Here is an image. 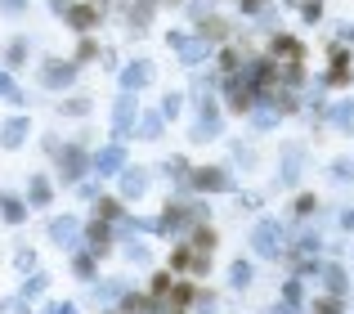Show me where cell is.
<instances>
[{
	"label": "cell",
	"instance_id": "cell-21",
	"mask_svg": "<svg viewBox=\"0 0 354 314\" xmlns=\"http://www.w3.org/2000/svg\"><path fill=\"white\" fill-rule=\"evenodd\" d=\"M117 247V225H108V220H86V252H95L99 261H104L108 252Z\"/></svg>",
	"mask_w": 354,
	"mask_h": 314
},
{
	"label": "cell",
	"instance_id": "cell-25",
	"mask_svg": "<svg viewBox=\"0 0 354 314\" xmlns=\"http://www.w3.org/2000/svg\"><path fill=\"white\" fill-rule=\"evenodd\" d=\"M166 135V117L157 113V108H144V113H139V122H135V140L139 144H157Z\"/></svg>",
	"mask_w": 354,
	"mask_h": 314
},
{
	"label": "cell",
	"instance_id": "cell-33",
	"mask_svg": "<svg viewBox=\"0 0 354 314\" xmlns=\"http://www.w3.org/2000/svg\"><path fill=\"white\" fill-rule=\"evenodd\" d=\"M184 104H189V95H184V90H166V95H162L157 113L166 117V126H171V122H180V117H184Z\"/></svg>",
	"mask_w": 354,
	"mask_h": 314
},
{
	"label": "cell",
	"instance_id": "cell-36",
	"mask_svg": "<svg viewBox=\"0 0 354 314\" xmlns=\"http://www.w3.org/2000/svg\"><path fill=\"white\" fill-rule=\"evenodd\" d=\"M90 211H95V220H108V225H117V220L126 216V202H121V198H108V193H104V198H99Z\"/></svg>",
	"mask_w": 354,
	"mask_h": 314
},
{
	"label": "cell",
	"instance_id": "cell-2",
	"mask_svg": "<svg viewBox=\"0 0 354 314\" xmlns=\"http://www.w3.org/2000/svg\"><path fill=\"white\" fill-rule=\"evenodd\" d=\"M247 247L260 256V261H283L287 247H292V234H287V225L278 216H265V220H256V225H251Z\"/></svg>",
	"mask_w": 354,
	"mask_h": 314
},
{
	"label": "cell",
	"instance_id": "cell-19",
	"mask_svg": "<svg viewBox=\"0 0 354 314\" xmlns=\"http://www.w3.org/2000/svg\"><path fill=\"white\" fill-rule=\"evenodd\" d=\"M148 189H153V171H148V166H126V171H121V180H117V198L121 202L148 198Z\"/></svg>",
	"mask_w": 354,
	"mask_h": 314
},
{
	"label": "cell",
	"instance_id": "cell-46",
	"mask_svg": "<svg viewBox=\"0 0 354 314\" xmlns=\"http://www.w3.org/2000/svg\"><path fill=\"white\" fill-rule=\"evenodd\" d=\"M27 5H32V0H0V14H5L9 23H18V18H27Z\"/></svg>",
	"mask_w": 354,
	"mask_h": 314
},
{
	"label": "cell",
	"instance_id": "cell-28",
	"mask_svg": "<svg viewBox=\"0 0 354 314\" xmlns=\"http://www.w3.org/2000/svg\"><path fill=\"white\" fill-rule=\"evenodd\" d=\"M72 279H81V283H95L99 279V256L95 252H86V247H81V252H72Z\"/></svg>",
	"mask_w": 354,
	"mask_h": 314
},
{
	"label": "cell",
	"instance_id": "cell-51",
	"mask_svg": "<svg viewBox=\"0 0 354 314\" xmlns=\"http://www.w3.org/2000/svg\"><path fill=\"white\" fill-rule=\"evenodd\" d=\"M337 220H341V229H346V234H354V207H346Z\"/></svg>",
	"mask_w": 354,
	"mask_h": 314
},
{
	"label": "cell",
	"instance_id": "cell-43",
	"mask_svg": "<svg viewBox=\"0 0 354 314\" xmlns=\"http://www.w3.org/2000/svg\"><path fill=\"white\" fill-rule=\"evenodd\" d=\"M77 198L95 207V202L104 198V180H95V175H90V180H81V184H77Z\"/></svg>",
	"mask_w": 354,
	"mask_h": 314
},
{
	"label": "cell",
	"instance_id": "cell-41",
	"mask_svg": "<svg viewBox=\"0 0 354 314\" xmlns=\"http://www.w3.org/2000/svg\"><path fill=\"white\" fill-rule=\"evenodd\" d=\"M99 54H104V45H99L95 36H81V45H77V54H72V63H77V68H81V63H90V59L99 63Z\"/></svg>",
	"mask_w": 354,
	"mask_h": 314
},
{
	"label": "cell",
	"instance_id": "cell-23",
	"mask_svg": "<svg viewBox=\"0 0 354 314\" xmlns=\"http://www.w3.org/2000/svg\"><path fill=\"white\" fill-rule=\"evenodd\" d=\"M319 283H323V292L328 297H346L350 301V292H354V283H350V270L341 261H323V270H319Z\"/></svg>",
	"mask_w": 354,
	"mask_h": 314
},
{
	"label": "cell",
	"instance_id": "cell-11",
	"mask_svg": "<svg viewBox=\"0 0 354 314\" xmlns=\"http://www.w3.org/2000/svg\"><path fill=\"white\" fill-rule=\"evenodd\" d=\"M130 292H135V288H130V279L108 274V279H95V283H90V306H99V310L108 314V310H117L121 301L130 297Z\"/></svg>",
	"mask_w": 354,
	"mask_h": 314
},
{
	"label": "cell",
	"instance_id": "cell-54",
	"mask_svg": "<svg viewBox=\"0 0 354 314\" xmlns=\"http://www.w3.org/2000/svg\"><path fill=\"white\" fill-rule=\"evenodd\" d=\"M350 256H354V243H350Z\"/></svg>",
	"mask_w": 354,
	"mask_h": 314
},
{
	"label": "cell",
	"instance_id": "cell-12",
	"mask_svg": "<svg viewBox=\"0 0 354 314\" xmlns=\"http://www.w3.org/2000/svg\"><path fill=\"white\" fill-rule=\"evenodd\" d=\"M139 95H117L113 99V113H108V126H113V140L126 144V135H135V122H139Z\"/></svg>",
	"mask_w": 354,
	"mask_h": 314
},
{
	"label": "cell",
	"instance_id": "cell-32",
	"mask_svg": "<svg viewBox=\"0 0 354 314\" xmlns=\"http://www.w3.org/2000/svg\"><path fill=\"white\" fill-rule=\"evenodd\" d=\"M323 126H337V131H354V95L341 99V104L328 108V117H323Z\"/></svg>",
	"mask_w": 354,
	"mask_h": 314
},
{
	"label": "cell",
	"instance_id": "cell-49",
	"mask_svg": "<svg viewBox=\"0 0 354 314\" xmlns=\"http://www.w3.org/2000/svg\"><path fill=\"white\" fill-rule=\"evenodd\" d=\"M260 314H305V310H296V306H287V301H274L269 310H260Z\"/></svg>",
	"mask_w": 354,
	"mask_h": 314
},
{
	"label": "cell",
	"instance_id": "cell-52",
	"mask_svg": "<svg viewBox=\"0 0 354 314\" xmlns=\"http://www.w3.org/2000/svg\"><path fill=\"white\" fill-rule=\"evenodd\" d=\"M54 314H81L77 301H54Z\"/></svg>",
	"mask_w": 354,
	"mask_h": 314
},
{
	"label": "cell",
	"instance_id": "cell-53",
	"mask_svg": "<svg viewBox=\"0 0 354 314\" xmlns=\"http://www.w3.org/2000/svg\"><path fill=\"white\" fill-rule=\"evenodd\" d=\"M36 314H54V301H50V306H45V310H36Z\"/></svg>",
	"mask_w": 354,
	"mask_h": 314
},
{
	"label": "cell",
	"instance_id": "cell-38",
	"mask_svg": "<svg viewBox=\"0 0 354 314\" xmlns=\"http://www.w3.org/2000/svg\"><path fill=\"white\" fill-rule=\"evenodd\" d=\"M251 122V131H278V122H283V113H278V108H269V104H260L256 113L247 117Z\"/></svg>",
	"mask_w": 354,
	"mask_h": 314
},
{
	"label": "cell",
	"instance_id": "cell-26",
	"mask_svg": "<svg viewBox=\"0 0 354 314\" xmlns=\"http://www.w3.org/2000/svg\"><path fill=\"white\" fill-rule=\"evenodd\" d=\"M54 113H59L63 122H86V117L95 113V99L90 95H63L59 104H54Z\"/></svg>",
	"mask_w": 354,
	"mask_h": 314
},
{
	"label": "cell",
	"instance_id": "cell-47",
	"mask_svg": "<svg viewBox=\"0 0 354 314\" xmlns=\"http://www.w3.org/2000/svg\"><path fill=\"white\" fill-rule=\"evenodd\" d=\"M301 18L305 23H319L323 18V0H301Z\"/></svg>",
	"mask_w": 354,
	"mask_h": 314
},
{
	"label": "cell",
	"instance_id": "cell-50",
	"mask_svg": "<svg viewBox=\"0 0 354 314\" xmlns=\"http://www.w3.org/2000/svg\"><path fill=\"white\" fill-rule=\"evenodd\" d=\"M99 63H104V68L113 72V68H117V50H108V45H104V54H99ZM117 72H121V68H117Z\"/></svg>",
	"mask_w": 354,
	"mask_h": 314
},
{
	"label": "cell",
	"instance_id": "cell-18",
	"mask_svg": "<svg viewBox=\"0 0 354 314\" xmlns=\"http://www.w3.org/2000/svg\"><path fill=\"white\" fill-rule=\"evenodd\" d=\"M157 5L162 0H130L126 9H121V23H126V32L135 36H148V27H153V18H157Z\"/></svg>",
	"mask_w": 354,
	"mask_h": 314
},
{
	"label": "cell",
	"instance_id": "cell-6",
	"mask_svg": "<svg viewBox=\"0 0 354 314\" xmlns=\"http://www.w3.org/2000/svg\"><path fill=\"white\" fill-rule=\"evenodd\" d=\"M81 81V68L72 59H41V68H36V86L50 90V95H72V86Z\"/></svg>",
	"mask_w": 354,
	"mask_h": 314
},
{
	"label": "cell",
	"instance_id": "cell-29",
	"mask_svg": "<svg viewBox=\"0 0 354 314\" xmlns=\"http://www.w3.org/2000/svg\"><path fill=\"white\" fill-rule=\"evenodd\" d=\"M121 256H126L130 270H148V265H153V247H148L144 238H130V243H121Z\"/></svg>",
	"mask_w": 354,
	"mask_h": 314
},
{
	"label": "cell",
	"instance_id": "cell-9",
	"mask_svg": "<svg viewBox=\"0 0 354 314\" xmlns=\"http://www.w3.org/2000/svg\"><path fill=\"white\" fill-rule=\"evenodd\" d=\"M130 166V153L121 140H108L95 149V162H90V171H95V180H121V171Z\"/></svg>",
	"mask_w": 354,
	"mask_h": 314
},
{
	"label": "cell",
	"instance_id": "cell-17",
	"mask_svg": "<svg viewBox=\"0 0 354 314\" xmlns=\"http://www.w3.org/2000/svg\"><path fill=\"white\" fill-rule=\"evenodd\" d=\"M27 140H32V113H9L5 122H0V149L18 153Z\"/></svg>",
	"mask_w": 354,
	"mask_h": 314
},
{
	"label": "cell",
	"instance_id": "cell-15",
	"mask_svg": "<svg viewBox=\"0 0 354 314\" xmlns=\"http://www.w3.org/2000/svg\"><path fill=\"white\" fill-rule=\"evenodd\" d=\"M305 144L301 140H292V144H283V157H278V189H296L301 184V175H305Z\"/></svg>",
	"mask_w": 354,
	"mask_h": 314
},
{
	"label": "cell",
	"instance_id": "cell-44",
	"mask_svg": "<svg viewBox=\"0 0 354 314\" xmlns=\"http://www.w3.org/2000/svg\"><path fill=\"white\" fill-rule=\"evenodd\" d=\"M234 166H242V171H256V149L251 144L234 140Z\"/></svg>",
	"mask_w": 354,
	"mask_h": 314
},
{
	"label": "cell",
	"instance_id": "cell-10",
	"mask_svg": "<svg viewBox=\"0 0 354 314\" xmlns=\"http://www.w3.org/2000/svg\"><path fill=\"white\" fill-rule=\"evenodd\" d=\"M166 270H171L175 279H189V283L193 279H207V274H211V256H202V252H193L189 243H180L171 252V261H166Z\"/></svg>",
	"mask_w": 354,
	"mask_h": 314
},
{
	"label": "cell",
	"instance_id": "cell-24",
	"mask_svg": "<svg viewBox=\"0 0 354 314\" xmlns=\"http://www.w3.org/2000/svg\"><path fill=\"white\" fill-rule=\"evenodd\" d=\"M27 216H32V207H27L23 193L0 189V220H5V225H27Z\"/></svg>",
	"mask_w": 354,
	"mask_h": 314
},
{
	"label": "cell",
	"instance_id": "cell-39",
	"mask_svg": "<svg viewBox=\"0 0 354 314\" xmlns=\"http://www.w3.org/2000/svg\"><path fill=\"white\" fill-rule=\"evenodd\" d=\"M310 216L319 220V198H314V193H301V198L292 202V220H301V225H305Z\"/></svg>",
	"mask_w": 354,
	"mask_h": 314
},
{
	"label": "cell",
	"instance_id": "cell-20",
	"mask_svg": "<svg viewBox=\"0 0 354 314\" xmlns=\"http://www.w3.org/2000/svg\"><path fill=\"white\" fill-rule=\"evenodd\" d=\"M23 198H27V207H32V211H50L54 207V175L32 171V175H27V184H23Z\"/></svg>",
	"mask_w": 354,
	"mask_h": 314
},
{
	"label": "cell",
	"instance_id": "cell-13",
	"mask_svg": "<svg viewBox=\"0 0 354 314\" xmlns=\"http://www.w3.org/2000/svg\"><path fill=\"white\" fill-rule=\"evenodd\" d=\"M225 104H229V113H238V117H251L260 108V95H256V86H251L247 77H225Z\"/></svg>",
	"mask_w": 354,
	"mask_h": 314
},
{
	"label": "cell",
	"instance_id": "cell-48",
	"mask_svg": "<svg viewBox=\"0 0 354 314\" xmlns=\"http://www.w3.org/2000/svg\"><path fill=\"white\" fill-rule=\"evenodd\" d=\"M72 5H77V0H50V14H54V18H68Z\"/></svg>",
	"mask_w": 354,
	"mask_h": 314
},
{
	"label": "cell",
	"instance_id": "cell-42",
	"mask_svg": "<svg viewBox=\"0 0 354 314\" xmlns=\"http://www.w3.org/2000/svg\"><path fill=\"white\" fill-rule=\"evenodd\" d=\"M14 270L23 274V279H27V274H36V252H32L27 243H18V247H14Z\"/></svg>",
	"mask_w": 354,
	"mask_h": 314
},
{
	"label": "cell",
	"instance_id": "cell-14",
	"mask_svg": "<svg viewBox=\"0 0 354 314\" xmlns=\"http://www.w3.org/2000/svg\"><path fill=\"white\" fill-rule=\"evenodd\" d=\"M104 14H108V0H77V5L68 9V18H63V23H68L77 36H90L99 23H104Z\"/></svg>",
	"mask_w": 354,
	"mask_h": 314
},
{
	"label": "cell",
	"instance_id": "cell-8",
	"mask_svg": "<svg viewBox=\"0 0 354 314\" xmlns=\"http://www.w3.org/2000/svg\"><path fill=\"white\" fill-rule=\"evenodd\" d=\"M189 193H198V198H211V193H238V180H234L229 166H193Z\"/></svg>",
	"mask_w": 354,
	"mask_h": 314
},
{
	"label": "cell",
	"instance_id": "cell-22",
	"mask_svg": "<svg viewBox=\"0 0 354 314\" xmlns=\"http://www.w3.org/2000/svg\"><path fill=\"white\" fill-rule=\"evenodd\" d=\"M27 59H32V36H27V32H14L5 41V50H0V68L18 77V68H27Z\"/></svg>",
	"mask_w": 354,
	"mask_h": 314
},
{
	"label": "cell",
	"instance_id": "cell-27",
	"mask_svg": "<svg viewBox=\"0 0 354 314\" xmlns=\"http://www.w3.org/2000/svg\"><path fill=\"white\" fill-rule=\"evenodd\" d=\"M162 175L175 184V189H180V198H189V180H193V162H189V157H180V153L166 157V162H162Z\"/></svg>",
	"mask_w": 354,
	"mask_h": 314
},
{
	"label": "cell",
	"instance_id": "cell-30",
	"mask_svg": "<svg viewBox=\"0 0 354 314\" xmlns=\"http://www.w3.org/2000/svg\"><path fill=\"white\" fill-rule=\"evenodd\" d=\"M0 104L18 108V113L27 108V95H23V86H18V77H14V72H5V68H0Z\"/></svg>",
	"mask_w": 354,
	"mask_h": 314
},
{
	"label": "cell",
	"instance_id": "cell-40",
	"mask_svg": "<svg viewBox=\"0 0 354 314\" xmlns=\"http://www.w3.org/2000/svg\"><path fill=\"white\" fill-rule=\"evenodd\" d=\"M328 175L337 184H354V157H332V162H328Z\"/></svg>",
	"mask_w": 354,
	"mask_h": 314
},
{
	"label": "cell",
	"instance_id": "cell-45",
	"mask_svg": "<svg viewBox=\"0 0 354 314\" xmlns=\"http://www.w3.org/2000/svg\"><path fill=\"white\" fill-rule=\"evenodd\" d=\"M63 149H68V140H63L59 131H45V135H41V153H45V157H59Z\"/></svg>",
	"mask_w": 354,
	"mask_h": 314
},
{
	"label": "cell",
	"instance_id": "cell-1",
	"mask_svg": "<svg viewBox=\"0 0 354 314\" xmlns=\"http://www.w3.org/2000/svg\"><path fill=\"white\" fill-rule=\"evenodd\" d=\"M207 220H211V202H202V198H166L162 216H157V238L184 243V238H189L193 229H202Z\"/></svg>",
	"mask_w": 354,
	"mask_h": 314
},
{
	"label": "cell",
	"instance_id": "cell-4",
	"mask_svg": "<svg viewBox=\"0 0 354 314\" xmlns=\"http://www.w3.org/2000/svg\"><path fill=\"white\" fill-rule=\"evenodd\" d=\"M90 162H95V149H90V144H81V140H68V149H63L59 157H54V180L59 184H72V189H77L81 180H90Z\"/></svg>",
	"mask_w": 354,
	"mask_h": 314
},
{
	"label": "cell",
	"instance_id": "cell-35",
	"mask_svg": "<svg viewBox=\"0 0 354 314\" xmlns=\"http://www.w3.org/2000/svg\"><path fill=\"white\" fill-rule=\"evenodd\" d=\"M278 301H287V306H296V310H310V306H305V279L287 274V279H283V292H278Z\"/></svg>",
	"mask_w": 354,
	"mask_h": 314
},
{
	"label": "cell",
	"instance_id": "cell-3",
	"mask_svg": "<svg viewBox=\"0 0 354 314\" xmlns=\"http://www.w3.org/2000/svg\"><path fill=\"white\" fill-rule=\"evenodd\" d=\"M166 45L175 50L180 68H189V72H198L207 59H216V45H211L202 32H184V27H171V32H166Z\"/></svg>",
	"mask_w": 354,
	"mask_h": 314
},
{
	"label": "cell",
	"instance_id": "cell-5",
	"mask_svg": "<svg viewBox=\"0 0 354 314\" xmlns=\"http://www.w3.org/2000/svg\"><path fill=\"white\" fill-rule=\"evenodd\" d=\"M211 140H225V108L216 99H198L189 122V144H211Z\"/></svg>",
	"mask_w": 354,
	"mask_h": 314
},
{
	"label": "cell",
	"instance_id": "cell-31",
	"mask_svg": "<svg viewBox=\"0 0 354 314\" xmlns=\"http://www.w3.org/2000/svg\"><path fill=\"white\" fill-rule=\"evenodd\" d=\"M50 274H45V270H36V274H27V279L23 283H18V301H27V306H32V301L36 297H45V292H50Z\"/></svg>",
	"mask_w": 354,
	"mask_h": 314
},
{
	"label": "cell",
	"instance_id": "cell-16",
	"mask_svg": "<svg viewBox=\"0 0 354 314\" xmlns=\"http://www.w3.org/2000/svg\"><path fill=\"white\" fill-rule=\"evenodd\" d=\"M153 81H157V63L153 59H130L126 68H121V95H144Z\"/></svg>",
	"mask_w": 354,
	"mask_h": 314
},
{
	"label": "cell",
	"instance_id": "cell-7",
	"mask_svg": "<svg viewBox=\"0 0 354 314\" xmlns=\"http://www.w3.org/2000/svg\"><path fill=\"white\" fill-rule=\"evenodd\" d=\"M45 234H50V243L59 247V252H81L86 247V220L77 216V211H59V216H50V225H45Z\"/></svg>",
	"mask_w": 354,
	"mask_h": 314
},
{
	"label": "cell",
	"instance_id": "cell-34",
	"mask_svg": "<svg viewBox=\"0 0 354 314\" xmlns=\"http://www.w3.org/2000/svg\"><path fill=\"white\" fill-rule=\"evenodd\" d=\"M251 283H256V265H251V261H242V256H238V261L229 265V288H234V292H247Z\"/></svg>",
	"mask_w": 354,
	"mask_h": 314
},
{
	"label": "cell",
	"instance_id": "cell-37",
	"mask_svg": "<svg viewBox=\"0 0 354 314\" xmlns=\"http://www.w3.org/2000/svg\"><path fill=\"white\" fill-rule=\"evenodd\" d=\"M310 314H350V306H346V297H328V292H314Z\"/></svg>",
	"mask_w": 354,
	"mask_h": 314
}]
</instances>
